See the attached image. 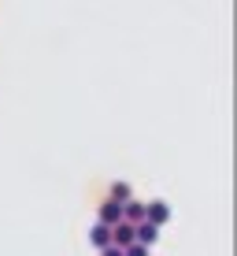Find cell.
Returning a JSON list of instances; mask_svg holds the SVG:
<instances>
[{"mask_svg":"<svg viewBox=\"0 0 237 256\" xmlns=\"http://www.w3.org/2000/svg\"><path fill=\"white\" fill-rule=\"evenodd\" d=\"M167 219H171V208H167V200H152V204H145V223L163 226Z\"/></svg>","mask_w":237,"mask_h":256,"instance_id":"cell-1","label":"cell"},{"mask_svg":"<svg viewBox=\"0 0 237 256\" xmlns=\"http://www.w3.org/2000/svg\"><path fill=\"white\" fill-rule=\"evenodd\" d=\"M111 245H115V249H126V245H134V223H119L111 226Z\"/></svg>","mask_w":237,"mask_h":256,"instance_id":"cell-2","label":"cell"},{"mask_svg":"<svg viewBox=\"0 0 237 256\" xmlns=\"http://www.w3.org/2000/svg\"><path fill=\"white\" fill-rule=\"evenodd\" d=\"M119 219H122V200H104V204H100V219H96V223L115 226Z\"/></svg>","mask_w":237,"mask_h":256,"instance_id":"cell-3","label":"cell"},{"mask_svg":"<svg viewBox=\"0 0 237 256\" xmlns=\"http://www.w3.org/2000/svg\"><path fill=\"white\" fill-rule=\"evenodd\" d=\"M156 238H160V226H152V223H137V226H134V242L145 245V249H152Z\"/></svg>","mask_w":237,"mask_h":256,"instance_id":"cell-4","label":"cell"},{"mask_svg":"<svg viewBox=\"0 0 237 256\" xmlns=\"http://www.w3.org/2000/svg\"><path fill=\"white\" fill-rule=\"evenodd\" d=\"M89 242L96 245V249H108V245H111V226H104V223H93V230H89Z\"/></svg>","mask_w":237,"mask_h":256,"instance_id":"cell-5","label":"cell"},{"mask_svg":"<svg viewBox=\"0 0 237 256\" xmlns=\"http://www.w3.org/2000/svg\"><path fill=\"white\" fill-rule=\"evenodd\" d=\"M111 200H130V186L126 182H115V186H111Z\"/></svg>","mask_w":237,"mask_h":256,"instance_id":"cell-6","label":"cell"},{"mask_svg":"<svg viewBox=\"0 0 237 256\" xmlns=\"http://www.w3.org/2000/svg\"><path fill=\"white\" fill-rule=\"evenodd\" d=\"M122 256H148V249H145V245H126V249H122Z\"/></svg>","mask_w":237,"mask_h":256,"instance_id":"cell-7","label":"cell"},{"mask_svg":"<svg viewBox=\"0 0 237 256\" xmlns=\"http://www.w3.org/2000/svg\"><path fill=\"white\" fill-rule=\"evenodd\" d=\"M100 256H122V249H115V245H108V249H100Z\"/></svg>","mask_w":237,"mask_h":256,"instance_id":"cell-8","label":"cell"}]
</instances>
